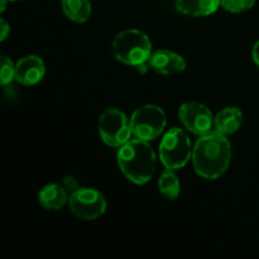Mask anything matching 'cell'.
<instances>
[{
    "instance_id": "obj_1",
    "label": "cell",
    "mask_w": 259,
    "mask_h": 259,
    "mask_svg": "<svg viewBox=\"0 0 259 259\" xmlns=\"http://www.w3.org/2000/svg\"><path fill=\"white\" fill-rule=\"evenodd\" d=\"M232 159V148L227 136L209 132L197 139L192 151V164L199 176L217 180L228 169Z\"/></svg>"
},
{
    "instance_id": "obj_2",
    "label": "cell",
    "mask_w": 259,
    "mask_h": 259,
    "mask_svg": "<svg viewBox=\"0 0 259 259\" xmlns=\"http://www.w3.org/2000/svg\"><path fill=\"white\" fill-rule=\"evenodd\" d=\"M118 163L129 181L143 185L153 176L156 154L148 142L137 138L119 147Z\"/></svg>"
},
{
    "instance_id": "obj_3",
    "label": "cell",
    "mask_w": 259,
    "mask_h": 259,
    "mask_svg": "<svg viewBox=\"0 0 259 259\" xmlns=\"http://www.w3.org/2000/svg\"><path fill=\"white\" fill-rule=\"evenodd\" d=\"M114 56L121 63L139 66L146 63L152 55V43L148 35L137 29L118 33L113 40Z\"/></svg>"
},
{
    "instance_id": "obj_4",
    "label": "cell",
    "mask_w": 259,
    "mask_h": 259,
    "mask_svg": "<svg viewBox=\"0 0 259 259\" xmlns=\"http://www.w3.org/2000/svg\"><path fill=\"white\" fill-rule=\"evenodd\" d=\"M191 142L180 128L169 129L159 144V157L166 168H182L191 158Z\"/></svg>"
},
{
    "instance_id": "obj_5",
    "label": "cell",
    "mask_w": 259,
    "mask_h": 259,
    "mask_svg": "<svg viewBox=\"0 0 259 259\" xmlns=\"http://www.w3.org/2000/svg\"><path fill=\"white\" fill-rule=\"evenodd\" d=\"M99 133L104 143L119 148L131 141L133 132L125 114L115 108H109L101 113L99 119Z\"/></svg>"
},
{
    "instance_id": "obj_6",
    "label": "cell",
    "mask_w": 259,
    "mask_h": 259,
    "mask_svg": "<svg viewBox=\"0 0 259 259\" xmlns=\"http://www.w3.org/2000/svg\"><path fill=\"white\" fill-rule=\"evenodd\" d=\"M166 114L159 106L144 105L137 109L131 118L132 132L142 141H153L166 126Z\"/></svg>"
},
{
    "instance_id": "obj_7",
    "label": "cell",
    "mask_w": 259,
    "mask_h": 259,
    "mask_svg": "<svg viewBox=\"0 0 259 259\" xmlns=\"http://www.w3.org/2000/svg\"><path fill=\"white\" fill-rule=\"evenodd\" d=\"M70 211L81 220H95L105 212L106 201L98 190L82 187L71 192L68 197Z\"/></svg>"
},
{
    "instance_id": "obj_8",
    "label": "cell",
    "mask_w": 259,
    "mask_h": 259,
    "mask_svg": "<svg viewBox=\"0 0 259 259\" xmlns=\"http://www.w3.org/2000/svg\"><path fill=\"white\" fill-rule=\"evenodd\" d=\"M179 118L190 132L199 136L209 133L215 119L212 118L211 111L206 106L200 103H195V101L185 103L184 105H181Z\"/></svg>"
},
{
    "instance_id": "obj_9",
    "label": "cell",
    "mask_w": 259,
    "mask_h": 259,
    "mask_svg": "<svg viewBox=\"0 0 259 259\" xmlns=\"http://www.w3.org/2000/svg\"><path fill=\"white\" fill-rule=\"evenodd\" d=\"M46 73V66L38 56H27L18 61L15 65V80L25 86H32L39 82Z\"/></svg>"
},
{
    "instance_id": "obj_10",
    "label": "cell",
    "mask_w": 259,
    "mask_h": 259,
    "mask_svg": "<svg viewBox=\"0 0 259 259\" xmlns=\"http://www.w3.org/2000/svg\"><path fill=\"white\" fill-rule=\"evenodd\" d=\"M149 67L162 75H176L186 68V62L177 53L167 50H158L151 55Z\"/></svg>"
},
{
    "instance_id": "obj_11",
    "label": "cell",
    "mask_w": 259,
    "mask_h": 259,
    "mask_svg": "<svg viewBox=\"0 0 259 259\" xmlns=\"http://www.w3.org/2000/svg\"><path fill=\"white\" fill-rule=\"evenodd\" d=\"M39 204L46 210H61L68 201L67 190L63 187V185L50 184L46 185L38 195Z\"/></svg>"
},
{
    "instance_id": "obj_12",
    "label": "cell",
    "mask_w": 259,
    "mask_h": 259,
    "mask_svg": "<svg viewBox=\"0 0 259 259\" xmlns=\"http://www.w3.org/2000/svg\"><path fill=\"white\" fill-rule=\"evenodd\" d=\"M243 123V114L238 108H225L215 116L214 125L217 132L229 136V134L235 133L240 128Z\"/></svg>"
},
{
    "instance_id": "obj_13",
    "label": "cell",
    "mask_w": 259,
    "mask_h": 259,
    "mask_svg": "<svg viewBox=\"0 0 259 259\" xmlns=\"http://www.w3.org/2000/svg\"><path fill=\"white\" fill-rule=\"evenodd\" d=\"M220 7V0H176V9L192 17H206Z\"/></svg>"
},
{
    "instance_id": "obj_14",
    "label": "cell",
    "mask_w": 259,
    "mask_h": 259,
    "mask_svg": "<svg viewBox=\"0 0 259 259\" xmlns=\"http://www.w3.org/2000/svg\"><path fill=\"white\" fill-rule=\"evenodd\" d=\"M62 10L72 22L83 23L90 18L91 4L89 0H62Z\"/></svg>"
},
{
    "instance_id": "obj_15",
    "label": "cell",
    "mask_w": 259,
    "mask_h": 259,
    "mask_svg": "<svg viewBox=\"0 0 259 259\" xmlns=\"http://www.w3.org/2000/svg\"><path fill=\"white\" fill-rule=\"evenodd\" d=\"M158 189L159 192L168 200L177 199L180 194V180L174 169L166 168L162 172L158 180Z\"/></svg>"
},
{
    "instance_id": "obj_16",
    "label": "cell",
    "mask_w": 259,
    "mask_h": 259,
    "mask_svg": "<svg viewBox=\"0 0 259 259\" xmlns=\"http://www.w3.org/2000/svg\"><path fill=\"white\" fill-rule=\"evenodd\" d=\"M255 0H220V5L230 13H242L253 8Z\"/></svg>"
},
{
    "instance_id": "obj_17",
    "label": "cell",
    "mask_w": 259,
    "mask_h": 259,
    "mask_svg": "<svg viewBox=\"0 0 259 259\" xmlns=\"http://www.w3.org/2000/svg\"><path fill=\"white\" fill-rule=\"evenodd\" d=\"M15 78V66L12 60L7 56L2 57V70H0V82L3 86H7Z\"/></svg>"
},
{
    "instance_id": "obj_18",
    "label": "cell",
    "mask_w": 259,
    "mask_h": 259,
    "mask_svg": "<svg viewBox=\"0 0 259 259\" xmlns=\"http://www.w3.org/2000/svg\"><path fill=\"white\" fill-rule=\"evenodd\" d=\"M63 187H65L66 190H70V191H75V190H77V184H76L75 180L72 179V177H67V179L63 180Z\"/></svg>"
},
{
    "instance_id": "obj_19",
    "label": "cell",
    "mask_w": 259,
    "mask_h": 259,
    "mask_svg": "<svg viewBox=\"0 0 259 259\" xmlns=\"http://www.w3.org/2000/svg\"><path fill=\"white\" fill-rule=\"evenodd\" d=\"M0 28H2V37H0V40L7 39L8 34H9V33H10L9 24H8V23L5 22L4 19H2V20H0Z\"/></svg>"
},
{
    "instance_id": "obj_20",
    "label": "cell",
    "mask_w": 259,
    "mask_h": 259,
    "mask_svg": "<svg viewBox=\"0 0 259 259\" xmlns=\"http://www.w3.org/2000/svg\"><path fill=\"white\" fill-rule=\"evenodd\" d=\"M252 56H253V60H254L255 65L259 67V40L257 43L254 45V47H253V51H252Z\"/></svg>"
},
{
    "instance_id": "obj_21",
    "label": "cell",
    "mask_w": 259,
    "mask_h": 259,
    "mask_svg": "<svg viewBox=\"0 0 259 259\" xmlns=\"http://www.w3.org/2000/svg\"><path fill=\"white\" fill-rule=\"evenodd\" d=\"M7 2L8 0H2V8H0V12L2 13L5 12V8H7Z\"/></svg>"
},
{
    "instance_id": "obj_22",
    "label": "cell",
    "mask_w": 259,
    "mask_h": 259,
    "mask_svg": "<svg viewBox=\"0 0 259 259\" xmlns=\"http://www.w3.org/2000/svg\"><path fill=\"white\" fill-rule=\"evenodd\" d=\"M8 2H18V0H8Z\"/></svg>"
}]
</instances>
